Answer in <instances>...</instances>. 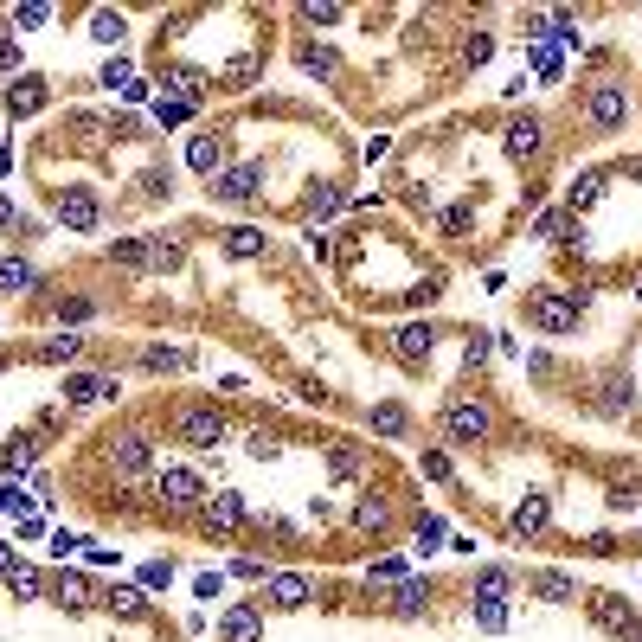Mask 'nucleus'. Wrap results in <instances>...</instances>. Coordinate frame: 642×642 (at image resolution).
<instances>
[{
	"instance_id": "obj_1",
	"label": "nucleus",
	"mask_w": 642,
	"mask_h": 642,
	"mask_svg": "<svg viewBox=\"0 0 642 642\" xmlns=\"http://www.w3.org/2000/svg\"><path fill=\"white\" fill-rule=\"evenodd\" d=\"M585 289L578 283H565V289H527L521 296V321L533 334H572L578 328V315H585Z\"/></svg>"
},
{
	"instance_id": "obj_2",
	"label": "nucleus",
	"mask_w": 642,
	"mask_h": 642,
	"mask_svg": "<svg viewBox=\"0 0 642 642\" xmlns=\"http://www.w3.org/2000/svg\"><path fill=\"white\" fill-rule=\"evenodd\" d=\"M148 488H155V501L167 508V521H180V514H200V501L212 495L206 476H200V469H187V463L155 469V482H148Z\"/></svg>"
},
{
	"instance_id": "obj_3",
	"label": "nucleus",
	"mask_w": 642,
	"mask_h": 642,
	"mask_svg": "<svg viewBox=\"0 0 642 642\" xmlns=\"http://www.w3.org/2000/svg\"><path fill=\"white\" fill-rule=\"evenodd\" d=\"M630 122V84L623 78H598L585 97V135H617Z\"/></svg>"
},
{
	"instance_id": "obj_4",
	"label": "nucleus",
	"mask_w": 642,
	"mask_h": 642,
	"mask_svg": "<svg viewBox=\"0 0 642 642\" xmlns=\"http://www.w3.org/2000/svg\"><path fill=\"white\" fill-rule=\"evenodd\" d=\"M437 431H443V443L463 450V443H482L488 431H495V411H488L482 399H450L437 411Z\"/></svg>"
},
{
	"instance_id": "obj_5",
	"label": "nucleus",
	"mask_w": 642,
	"mask_h": 642,
	"mask_svg": "<svg viewBox=\"0 0 642 642\" xmlns=\"http://www.w3.org/2000/svg\"><path fill=\"white\" fill-rule=\"evenodd\" d=\"M174 437L187 443V450H219L232 431H225L219 405H174Z\"/></svg>"
},
{
	"instance_id": "obj_6",
	"label": "nucleus",
	"mask_w": 642,
	"mask_h": 642,
	"mask_svg": "<svg viewBox=\"0 0 642 642\" xmlns=\"http://www.w3.org/2000/svg\"><path fill=\"white\" fill-rule=\"evenodd\" d=\"M200 527H206V540H238V533L251 527V514H244V495H238V488H212V495L200 501Z\"/></svg>"
},
{
	"instance_id": "obj_7",
	"label": "nucleus",
	"mask_w": 642,
	"mask_h": 642,
	"mask_svg": "<svg viewBox=\"0 0 642 642\" xmlns=\"http://www.w3.org/2000/svg\"><path fill=\"white\" fill-rule=\"evenodd\" d=\"M52 219L65 232H103V200L90 187H52Z\"/></svg>"
},
{
	"instance_id": "obj_8",
	"label": "nucleus",
	"mask_w": 642,
	"mask_h": 642,
	"mask_svg": "<svg viewBox=\"0 0 642 642\" xmlns=\"http://www.w3.org/2000/svg\"><path fill=\"white\" fill-rule=\"evenodd\" d=\"M110 469L116 476H148V463H155V443H148L142 431H110Z\"/></svg>"
},
{
	"instance_id": "obj_9",
	"label": "nucleus",
	"mask_w": 642,
	"mask_h": 642,
	"mask_svg": "<svg viewBox=\"0 0 642 642\" xmlns=\"http://www.w3.org/2000/svg\"><path fill=\"white\" fill-rule=\"evenodd\" d=\"M585 617L598 623V630H610L617 642H623V636H630L636 623H642L636 610H630V598H617V591H591V598H585Z\"/></svg>"
},
{
	"instance_id": "obj_10",
	"label": "nucleus",
	"mask_w": 642,
	"mask_h": 642,
	"mask_svg": "<svg viewBox=\"0 0 642 642\" xmlns=\"http://www.w3.org/2000/svg\"><path fill=\"white\" fill-rule=\"evenodd\" d=\"M437 334H443L437 321H405V328L392 334V354H399V366H411V373H418V366L437 354Z\"/></svg>"
},
{
	"instance_id": "obj_11",
	"label": "nucleus",
	"mask_w": 642,
	"mask_h": 642,
	"mask_svg": "<svg viewBox=\"0 0 642 642\" xmlns=\"http://www.w3.org/2000/svg\"><path fill=\"white\" fill-rule=\"evenodd\" d=\"M546 514H553V495H546V488H533V495L521 501V508L508 514V540H514V546L540 540V533H546Z\"/></svg>"
},
{
	"instance_id": "obj_12",
	"label": "nucleus",
	"mask_w": 642,
	"mask_h": 642,
	"mask_svg": "<svg viewBox=\"0 0 642 642\" xmlns=\"http://www.w3.org/2000/svg\"><path fill=\"white\" fill-rule=\"evenodd\" d=\"M501 129H508L501 142H508L514 161H540V155H546V122H540V116H508Z\"/></svg>"
},
{
	"instance_id": "obj_13",
	"label": "nucleus",
	"mask_w": 642,
	"mask_h": 642,
	"mask_svg": "<svg viewBox=\"0 0 642 642\" xmlns=\"http://www.w3.org/2000/svg\"><path fill=\"white\" fill-rule=\"evenodd\" d=\"M366 463H373V456H366L354 437H334V443H328V456H321L328 482H341V488H347V482H360V476H366Z\"/></svg>"
},
{
	"instance_id": "obj_14",
	"label": "nucleus",
	"mask_w": 642,
	"mask_h": 642,
	"mask_svg": "<svg viewBox=\"0 0 642 642\" xmlns=\"http://www.w3.org/2000/svg\"><path fill=\"white\" fill-rule=\"evenodd\" d=\"M45 78H7V90H0V110H7L13 122H26V116H39L45 110Z\"/></svg>"
},
{
	"instance_id": "obj_15",
	"label": "nucleus",
	"mask_w": 642,
	"mask_h": 642,
	"mask_svg": "<svg viewBox=\"0 0 642 642\" xmlns=\"http://www.w3.org/2000/svg\"><path fill=\"white\" fill-rule=\"evenodd\" d=\"M257 180H264L257 167H232V174H219V180H212V200H225V206H251L257 193H264Z\"/></svg>"
},
{
	"instance_id": "obj_16",
	"label": "nucleus",
	"mask_w": 642,
	"mask_h": 642,
	"mask_svg": "<svg viewBox=\"0 0 642 642\" xmlns=\"http://www.w3.org/2000/svg\"><path fill=\"white\" fill-rule=\"evenodd\" d=\"M257 636H264V617H257V604L219 610V642H257Z\"/></svg>"
},
{
	"instance_id": "obj_17",
	"label": "nucleus",
	"mask_w": 642,
	"mask_h": 642,
	"mask_svg": "<svg viewBox=\"0 0 642 642\" xmlns=\"http://www.w3.org/2000/svg\"><path fill=\"white\" fill-rule=\"evenodd\" d=\"M386 610H392L399 623H418L424 610H431V585H418V578H399V591L386 598Z\"/></svg>"
},
{
	"instance_id": "obj_18",
	"label": "nucleus",
	"mask_w": 642,
	"mask_h": 642,
	"mask_svg": "<svg viewBox=\"0 0 642 642\" xmlns=\"http://www.w3.org/2000/svg\"><path fill=\"white\" fill-rule=\"evenodd\" d=\"M264 591H270V604H277V610H302V604L315 598L309 578H296V572H270V578H264Z\"/></svg>"
},
{
	"instance_id": "obj_19",
	"label": "nucleus",
	"mask_w": 642,
	"mask_h": 642,
	"mask_svg": "<svg viewBox=\"0 0 642 642\" xmlns=\"http://www.w3.org/2000/svg\"><path fill=\"white\" fill-rule=\"evenodd\" d=\"M225 257H238V264H257V257H270V238L257 232V225H232V232H225Z\"/></svg>"
},
{
	"instance_id": "obj_20",
	"label": "nucleus",
	"mask_w": 642,
	"mask_h": 642,
	"mask_svg": "<svg viewBox=\"0 0 642 642\" xmlns=\"http://www.w3.org/2000/svg\"><path fill=\"white\" fill-rule=\"evenodd\" d=\"M45 591H52V604L58 610H71V617H84V610H90V585H84V578H45Z\"/></svg>"
},
{
	"instance_id": "obj_21",
	"label": "nucleus",
	"mask_w": 642,
	"mask_h": 642,
	"mask_svg": "<svg viewBox=\"0 0 642 642\" xmlns=\"http://www.w3.org/2000/svg\"><path fill=\"white\" fill-rule=\"evenodd\" d=\"M33 456H39V431H13L7 443H0V469H7V476H20Z\"/></svg>"
},
{
	"instance_id": "obj_22",
	"label": "nucleus",
	"mask_w": 642,
	"mask_h": 642,
	"mask_svg": "<svg viewBox=\"0 0 642 642\" xmlns=\"http://www.w3.org/2000/svg\"><path fill=\"white\" fill-rule=\"evenodd\" d=\"M65 399L84 405V399H116V379L110 373H71L65 379Z\"/></svg>"
},
{
	"instance_id": "obj_23",
	"label": "nucleus",
	"mask_w": 642,
	"mask_h": 642,
	"mask_svg": "<svg viewBox=\"0 0 642 642\" xmlns=\"http://www.w3.org/2000/svg\"><path fill=\"white\" fill-rule=\"evenodd\" d=\"M219 161H225V142H219V135H193V142H187V167H193V174H212V180H219Z\"/></svg>"
},
{
	"instance_id": "obj_24",
	"label": "nucleus",
	"mask_w": 642,
	"mask_h": 642,
	"mask_svg": "<svg viewBox=\"0 0 642 642\" xmlns=\"http://www.w3.org/2000/svg\"><path fill=\"white\" fill-rule=\"evenodd\" d=\"M354 527H360V533H386V527H392V501H386V495H360V501H354Z\"/></svg>"
},
{
	"instance_id": "obj_25",
	"label": "nucleus",
	"mask_w": 642,
	"mask_h": 642,
	"mask_svg": "<svg viewBox=\"0 0 642 642\" xmlns=\"http://www.w3.org/2000/svg\"><path fill=\"white\" fill-rule=\"evenodd\" d=\"M630 405H636V392L623 386V379H604V392L591 399V411H598V418H630Z\"/></svg>"
},
{
	"instance_id": "obj_26",
	"label": "nucleus",
	"mask_w": 642,
	"mask_h": 642,
	"mask_svg": "<svg viewBox=\"0 0 642 642\" xmlns=\"http://www.w3.org/2000/svg\"><path fill=\"white\" fill-rule=\"evenodd\" d=\"M373 431H379V437H411V411H405L399 399H379V405H373Z\"/></svg>"
},
{
	"instance_id": "obj_27",
	"label": "nucleus",
	"mask_w": 642,
	"mask_h": 642,
	"mask_svg": "<svg viewBox=\"0 0 642 642\" xmlns=\"http://www.w3.org/2000/svg\"><path fill=\"white\" fill-rule=\"evenodd\" d=\"M7 591H13V598H20V604H33V598H45V572H39V565H13V572H7Z\"/></svg>"
},
{
	"instance_id": "obj_28",
	"label": "nucleus",
	"mask_w": 642,
	"mask_h": 642,
	"mask_svg": "<svg viewBox=\"0 0 642 642\" xmlns=\"http://www.w3.org/2000/svg\"><path fill=\"white\" fill-rule=\"evenodd\" d=\"M469 585H476V598H508V591H514V572H508V565H476V578H469Z\"/></svg>"
},
{
	"instance_id": "obj_29",
	"label": "nucleus",
	"mask_w": 642,
	"mask_h": 642,
	"mask_svg": "<svg viewBox=\"0 0 642 642\" xmlns=\"http://www.w3.org/2000/svg\"><path fill=\"white\" fill-rule=\"evenodd\" d=\"M296 65L309 71V78H334V71H341V58H334L328 45H315V39H309V45H296Z\"/></svg>"
},
{
	"instance_id": "obj_30",
	"label": "nucleus",
	"mask_w": 642,
	"mask_h": 642,
	"mask_svg": "<svg viewBox=\"0 0 642 642\" xmlns=\"http://www.w3.org/2000/svg\"><path fill=\"white\" fill-rule=\"evenodd\" d=\"M527 585H533V591H540V598H546V604H572V598H578V585H572V578H565V572H533V578H527Z\"/></svg>"
},
{
	"instance_id": "obj_31",
	"label": "nucleus",
	"mask_w": 642,
	"mask_h": 642,
	"mask_svg": "<svg viewBox=\"0 0 642 642\" xmlns=\"http://www.w3.org/2000/svg\"><path fill=\"white\" fill-rule=\"evenodd\" d=\"M257 78H264V58H257V52H244V58L225 65V90H251Z\"/></svg>"
},
{
	"instance_id": "obj_32",
	"label": "nucleus",
	"mask_w": 642,
	"mask_h": 642,
	"mask_svg": "<svg viewBox=\"0 0 642 642\" xmlns=\"http://www.w3.org/2000/svg\"><path fill=\"white\" fill-rule=\"evenodd\" d=\"M142 591H135V585H110V591H103V610H116V617H142Z\"/></svg>"
},
{
	"instance_id": "obj_33",
	"label": "nucleus",
	"mask_w": 642,
	"mask_h": 642,
	"mask_svg": "<svg viewBox=\"0 0 642 642\" xmlns=\"http://www.w3.org/2000/svg\"><path fill=\"white\" fill-rule=\"evenodd\" d=\"M110 264H122V270H148V238H116V244H110Z\"/></svg>"
},
{
	"instance_id": "obj_34",
	"label": "nucleus",
	"mask_w": 642,
	"mask_h": 642,
	"mask_svg": "<svg viewBox=\"0 0 642 642\" xmlns=\"http://www.w3.org/2000/svg\"><path fill=\"white\" fill-rule=\"evenodd\" d=\"M142 366L148 373H187V354L180 347H142Z\"/></svg>"
},
{
	"instance_id": "obj_35",
	"label": "nucleus",
	"mask_w": 642,
	"mask_h": 642,
	"mask_svg": "<svg viewBox=\"0 0 642 642\" xmlns=\"http://www.w3.org/2000/svg\"><path fill=\"white\" fill-rule=\"evenodd\" d=\"M13 289H33V264H26V257H7V264H0V296H13Z\"/></svg>"
},
{
	"instance_id": "obj_36",
	"label": "nucleus",
	"mask_w": 642,
	"mask_h": 642,
	"mask_svg": "<svg viewBox=\"0 0 642 642\" xmlns=\"http://www.w3.org/2000/svg\"><path fill=\"white\" fill-rule=\"evenodd\" d=\"M71 354H84V334H52L45 347H33V360H71Z\"/></svg>"
},
{
	"instance_id": "obj_37",
	"label": "nucleus",
	"mask_w": 642,
	"mask_h": 642,
	"mask_svg": "<svg viewBox=\"0 0 642 642\" xmlns=\"http://www.w3.org/2000/svg\"><path fill=\"white\" fill-rule=\"evenodd\" d=\"M90 33H97L103 45H116L122 33H129V20H122V13H110V7H97V13H90Z\"/></svg>"
},
{
	"instance_id": "obj_38",
	"label": "nucleus",
	"mask_w": 642,
	"mask_h": 642,
	"mask_svg": "<svg viewBox=\"0 0 642 642\" xmlns=\"http://www.w3.org/2000/svg\"><path fill=\"white\" fill-rule=\"evenodd\" d=\"M598 193H604V174H585V180H578V187H572V219L598 206Z\"/></svg>"
},
{
	"instance_id": "obj_39",
	"label": "nucleus",
	"mask_w": 642,
	"mask_h": 642,
	"mask_svg": "<svg viewBox=\"0 0 642 642\" xmlns=\"http://www.w3.org/2000/svg\"><path fill=\"white\" fill-rule=\"evenodd\" d=\"M411 540H418L424 553H437V546H443V521H437V514H418V521H411Z\"/></svg>"
},
{
	"instance_id": "obj_40",
	"label": "nucleus",
	"mask_w": 642,
	"mask_h": 642,
	"mask_svg": "<svg viewBox=\"0 0 642 642\" xmlns=\"http://www.w3.org/2000/svg\"><path fill=\"white\" fill-rule=\"evenodd\" d=\"M476 623L482 630H508V598H476Z\"/></svg>"
},
{
	"instance_id": "obj_41",
	"label": "nucleus",
	"mask_w": 642,
	"mask_h": 642,
	"mask_svg": "<svg viewBox=\"0 0 642 642\" xmlns=\"http://www.w3.org/2000/svg\"><path fill=\"white\" fill-rule=\"evenodd\" d=\"M180 264V244L174 238H148V270H174Z\"/></svg>"
},
{
	"instance_id": "obj_42",
	"label": "nucleus",
	"mask_w": 642,
	"mask_h": 642,
	"mask_svg": "<svg viewBox=\"0 0 642 642\" xmlns=\"http://www.w3.org/2000/svg\"><path fill=\"white\" fill-rule=\"evenodd\" d=\"M418 476L450 482V476H456V469H450V450H424V456H418Z\"/></svg>"
},
{
	"instance_id": "obj_43",
	"label": "nucleus",
	"mask_w": 642,
	"mask_h": 642,
	"mask_svg": "<svg viewBox=\"0 0 642 642\" xmlns=\"http://www.w3.org/2000/svg\"><path fill=\"white\" fill-rule=\"evenodd\" d=\"M193 110H200V103H187V97H161V103H155V116H161V129H174V122H187Z\"/></svg>"
},
{
	"instance_id": "obj_44",
	"label": "nucleus",
	"mask_w": 642,
	"mask_h": 642,
	"mask_svg": "<svg viewBox=\"0 0 642 642\" xmlns=\"http://www.w3.org/2000/svg\"><path fill=\"white\" fill-rule=\"evenodd\" d=\"M565 232H572V219H565V212H540V219H533V238H546V244L565 238Z\"/></svg>"
},
{
	"instance_id": "obj_45",
	"label": "nucleus",
	"mask_w": 642,
	"mask_h": 642,
	"mask_svg": "<svg viewBox=\"0 0 642 642\" xmlns=\"http://www.w3.org/2000/svg\"><path fill=\"white\" fill-rule=\"evenodd\" d=\"M302 20H309V26H334V20H341V7H334V0H309Z\"/></svg>"
},
{
	"instance_id": "obj_46",
	"label": "nucleus",
	"mask_w": 642,
	"mask_h": 642,
	"mask_svg": "<svg viewBox=\"0 0 642 642\" xmlns=\"http://www.w3.org/2000/svg\"><path fill=\"white\" fill-rule=\"evenodd\" d=\"M52 20V7H39V0H26V7H13V26H45Z\"/></svg>"
},
{
	"instance_id": "obj_47",
	"label": "nucleus",
	"mask_w": 642,
	"mask_h": 642,
	"mask_svg": "<svg viewBox=\"0 0 642 642\" xmlns=\"http://www.w3.org/2000/svg\"><path fill=\"white\" fill-rule=\"evenodd\" d=\"M97 84H110V90H116V84H135V71H129V65H122V58H110V65H103V71H97Z\"/></svg>"
},
{
	"instance_id": "obj_48",
	"label": "nucleus",
	"mask_w": 642,
	"mask_h": 642,
	"mask_svg": "<svg viewBox=\"0 0 642 642\" xmlns=\"http://www.w3.org/2000/svg\"><path fill=\"white\" fill-rule=\"evenodd\" d=\"M488 347H495V341H488V328H476V334H469V347H463V354H469V366H482V360H488Z\"/></svg>"
},
{
	"instance_id": "obj_49",
	"label": "nucleus",
	"mask_w": 642,
	"mask_h": 642,
	"mask_svg": "<svg viewBox=\"0 0 642 642\" xmlns=\"http://www.w3.org/2000/svg\"><path fill=\"white\" fill-rule=\"evenodd\" d=\"M13 65H20V39L0 26V71H13Z\"/></svg>"
},
{
	"instance_id": "obj_50",
	"label": "nucleus",
	"mask_w": 642,
	"mask_h": 642,
	"mask_svg": "<svg viewBox=\"0 0 642 642\" xmlns=\"http://www.w3.org/2000/svg\"><path fill=\"white\" fill-rule=\"evenodd\" d=\"M373 578H386V585H399V578H405V559H379V565H373Z\"/></svg>"
},
{
	"instance_id": "obj_51",
	"label": "nucleus",
	"mask_w": 642,
	"mask_h": 642,
	"mask_svg": "<svg viewBox=\"0 0 642 642\" xmlns=\"http://www.w3.org/2000/svg\"><path fill=\"white\" fill-rule=\"evenodd\" d=\"M13 565H20V559H13V546L0 540V585H7V572H13Z\"/></svg>"
},
{
	"instance_id": "obj_52",
	"label": "nucleus",
	"mask_w": 642,
	"mask_h": 642,
	"mask_svg": "<svg viewBox=\"0 0 642 642\" xmlns=\"http://www.w3.org/2000/svg\"><path fill=\"white\" fill-rule=\"evenodd\" d=\"M623 642H642V623H636V630H630V636H623Z\"/></svg>"
},
{
	"instance_id": "obj_53",
	"label": "nucleus",
	"mask_w": 642,
	"mask_h": 642,
	"mask_svg": "<svg viewBox=\"0 0 642 642\" xmlns=\"http://www.w3.org/2000/svg\"><path fill=\"white\" fill-rule=\"evenodd\" d=\"M636 546H642V533H636Z\"/></svg>"
},
{
	"instance_id": "obj_54",
	"label": "nucleus",
	"mask_w": 642,
	"mask_h": 642,
	"mask_svg": "<svg viewBox=\"0 0 642 642\" xmlns=\"http://www.w3.org/2000/svg\"><path fill=\"white\" fill-rule=\"evenodd\" d=\"M0 366H7V360H0Z\"/></svg>"
}]
</instances>
